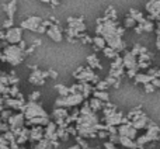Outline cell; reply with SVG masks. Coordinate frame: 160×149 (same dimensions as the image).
Listing matches in <instances>:
<instances>
[{
  "mask_svg": "<svg viewBox=\"0 0 160 149\" xmlns=\"http://www.w3.org/2000/svg\"><path fill=\"white\" fill-rule=\"evenodd\" d=\"M125 27H128V28H135L136 27V21L133 20V17L129 16V14L125 17Z\"/></svg>",
  "mask_w": 160,
  "mask_h": 149,
  "instance_id": "31",
  "label": "cell"
},
{
  "mask_svg": "<svg viewBox=\"0 0 160 149\" xmlns=\"http://www.w3.org/2000/svg\"><path fill=\"white\" fill-rule=\"evenodd\" d=\"M2 58H3V52H0V61H2Z\"/></svg>",
  "mask_w": 160,
  "mask_h": 149,
  "instance_id": "45",
  "label": "cell"
},
{
  "mask_svg": "<svg viewBox=\"0 0 160 149\" xmlns=\"http://www.w3.org/2000/svg\"><path fill=\"white\" fill-rule=\"evenodd\" d=\"M93 97L101 100L102 103H108V100H110V96H108L107 91H100V90H94L93 91Z\"/></svg>",
  "mask_w": 160,
  "mask_h": 149,
  "instance_id": "24",
  "label": "cell"
},
{
  "mask_svg": "<svg viewBox=\"0 0 160 149\" xmlns=\"http://www.w3.org/2000/svg\"><path fill=\"white\" fill-rule=\"evenodd\" d=\"M73 76H75L79 82H84V83H94V85H97V83L100 82L98 76H97V74L94 73V70L88 66L87 68L80 66L78 70L73 72Z\"/></svg>",
  "mask_w": 160,
  "mask_h": 149,
  "instance_id": "3",
  "label": "cell"
},
{
  "mask_svg": "<svg viewBox=\"0 0 160 149\" xmlns=\"http://www.w3.org/2000/svg\"><path fill=\"white\" fill-rule=\"evenodd\" d=\"M150 83H152V85L155 86L156 89H158V87H160V79H159V77H155V79H153V80H152V82H150Z\"/></svg>",
  "mask_w": 160,
  "mask_h": 149,
  "instance_id": "39",
  "label": "cell"
},
{
  "mask_svg": "<svg viewBox=\"0 0 160 149\" xmlns=\"http://www.w3.org/2000/svg\"><path fill=\"white\" fill-rule=\"evenodd\" d=\"M48 73H49V77H52V79H56V77H58V72H56V70L49 69L48 70Z\"/></svg>",
  "mask_w": 160,
  "mask_h": 149,
  "instance_id": "40",
  "label": "cell"
},
{
  "mask_svg": "<svg viewBox=\"0 0 160 149\" xmlns=\"http://www.w3.org/2000/svg\"><path fill=\"white\" fill-rule=\"evenodd\" d=\"M8 125H10V131H17V130H21L24 128V124H25V117L22 113H18V114H13L8 120Z\"/></svg>",
  "mask_w": 160,
  "mask_h": 149,
  "instance_id": "7",
  "label": "cell"
},
{
  "mask_svg": "<svg viewBox=\"0 0 160 149\" xmlns=\"http://www.w3.org/2000/svg\"><path fill=\"white\" fill-rule=\"evenodd\" d=\"M118 135L127 136V138H131V139H135L136 135H138V130H135L131 122H128V124H121L118 127Z\"/></svg>",
  "mask_w": 160,
  "mask_h": 149,
  "instance_id": "10",
  "label": "cell"
},
{
  "mask_svg": "<svg viewBox=\"0 0 160 149\" xmlns=\"http://www.w3.org/2000/svg\"><path fill=\"white\" fill-rule=\"evenodd\" d=\"M102 52H104V55L110 59H115L117 56H119L118 52H117L115 49H112V48H110V47H105L104 49H102Z\"/></svg>",
  "mask_w": 160,
  "mask_h": 149,
  "instance_id": "27",
  "label": "cell"
},
{
  "mask_svg": "<svg viewBox=\"0 0 160 149\" xmlns=\"http://www.w3.org/2000/svg\"><path fill=\"white\" fill-rule=\"evenodd\" d=\"M39 45H41V39H38V38H37V39H34V41H32V47H39Z\"/></svg>",
  "mask_w": 160,
  "mask_h": 149,
  "instance_id": "43",
  "label": "cell"
},
{
  "mask_svg": "<svg viewBox=\"0 0 160 149\" xmlns=\"http://www.w3.org/2000/svg\"><path fill=\"white\" fill-rule=\"evenodd\" d=\"M149 122H150V120L146 117V114L141 113L139 116H136L135 118L131 121V124H132V127L135 128V130H143V128H148Z\"/></svg>",
  "mask_w": 160,
  "mask_h": 149,
  "instance_id": "12",
  "label": "cell"
},
{
  "mask_svg": "<svg viewBox=\"0 0 160 149\" xmlns=\"http://www.w3.org/2000/svg\"><path fill=\"white\" fill-rule=\"evenodd\" d=\"M124 120H125V117L122 116V113H119V111H115V113L111 114V116L104 117L105 124L111 125V127H117V125L124 124Z\"/></svg>",
  "mask_w": 160,
  "mask_h": 149,
  "instance_id": "13",
  "label": "cell"
},
{
  "mask_svg": "<svg viewBox=\"0 0 160 149\" xmlns=\"http://www.w3.org/2000/svg\"><path fill=\"white\" fill-rule=\"evenodd\" d=\"M56 134H58V138L61 139V141H68V139H69V136H70L66 128H59L58 127V131H56Z\"/></svg>",
  "mask_w": 160,
  "mask_h": 149,
  "instance_id": "28",
  "label": "cell"
},
{
  "mask_svg": "<svg viewBox=\"0 0 160 149\" xmlns=\"http://www.w3.org/2000/svg\"><path fill=\"white\" fill-rule=\"evenodd\" d=\"M39 96H41V93H39V91H34V93H31L30 96H28V100H30V101L37 103V100L39 99Z\"/></svg>",
  "mask_w": 160,
  "mask_h": 149,
  "instance_id": "36",
  "label": "cell"
},
{
  "mask_svg": "<svg viewBox=\"0 0 160 149\" xmlns=\"http://www.w3.org/2000/svg\"><path fill=\"white\" fill-rule=\"evenodd\" d=\"M155 79V77H152L150 74L148 73H138L135 76V83H142V85H148V83H150L152 80Z\"/></svg>",
  "mask_w": 160,
  "mask_h": 149,
  "instance_id": "22",
  "label": "cell"
},
{
  "mask_svg": "<svg viewBox=\"0 0 160 149\" xmlns=\"http://www.w3.org/2000/svg\"><path fill=\"white\" fill-rule=\"evenodd\" d=\"M11 116H13V114H11L10 108H7V110H3L2 113H0V120H2V121H8Z\"/></svg>",
  "mask_w": 160,
  "mask_h": 149,
  "instance_id": "32",
  "label": "cell"
},
{
  "mask_svg": "<svg viewBox=\"0 0 160 149\" xmlns=\"http://www.w3.org/2000/svg\"><path fill=\"white\" fill-rule=\"evenodd\" d=\"M142 25H143V31H148V33H150V31L155 30V24H153L152 20H148V18H146V20H145V23H143Z\"/></svg>",
  "mask_w": 160,
  "mask_h": 149,
  "instance_id": "29",
  "label": "cell"
},
{
  "mask_svg": "<svg viewBox=\"0 0 160 149\" xmlns=\"http://www.w3.org/2000/svg\"><path fill=\"white\" fill-rule=\"evenodd\" d=\"M104 17L108 20H114V21H117V11L115 8L112 7V6H110V7H107V10H105L104 13Z\"/></svg>",
  "mask_w": 160,
  "mask_h": 149,
  "instance_id": "25",
  "label": "cell"
},
{
  "mask_svg": "<svg viewBox=\"0 0 160 149\" xmlns=\"http://www.w3.org/2000/svg\"><path fill=\"white\" fill-rule=\"evenodd\" d=\"M42 21H44V20H42L41 17H38V16H30L28 18L22 20V21L20 23V27H21L22 30H30V31H34V33H37V31H38V28L42 25Z\"/></svg>",
  "mask_w": 160,
  "mask_h": 149,
  "instance_id": "5",
  "label": "cell"
},
{
  "mask_svg": "<svg viewBox=\"0 0 160 149\" xmlns=\"http://www.w3.org/2000/svg\"><path fill=\"white\" fill-rule=\"evenodd\" d=\"M25 120H31V118H37V117H48L47 111L38 104V103L34 101H28L25 103L24 110H22Z\"/></svg>",
  "mask_w": 160,
  "mask_h": 149,
  "instance_id": "4",
  "label": "cell"
},
{
  "mask_svg": "<svg viewBox=\"0 0 160 149\" xmlns=\"http://www.w3.org/2000/svg\"><path fill=\"white\" fill-rule=\"evenodd\" d=\"M3 10L7 14V18L14 20V14H16V11H17V0H11V2H8V3H4V4H3Z\"/></svg>",
  "mask_w": 160,
  "mask_h": 149,
  "instance_id": "16",
  "label": "cell"
},
{
  "mask_svg": "<svg viewBox=\"0 0 160 149\" xmlns=\"http://www.w3.org/2000/svg\"><path fill=\"white\" fill-rule=\"evenodd\" d=\"M79 41L83 42V44H93V38L90 35H87L86 33H82L79 37Z\"/></svg>",
  "mask_w": 160,
  "mask_h": 149,
  "instance_id": "30",
  "label": "cell"
},
{
  "mask_svg": "<svg viewBox=\"0 0 160 149\" xmlns=\"http://www.w3.org/2000/svg\"><path fill=\"white\" fill-rule=\"evenodd\" d=\"M122 61H124V66L127 70H133V69H138L139 70V66H138V58L133 55L131 51H125L124 56H122Z\"/></svg>",
  "mask_w": 160,
  "mask_h": 149,
  "instance_id": "8",
  "label": "cell"
},
{
  "mask_svg": "<svg viewBox=\"0 0 160 149\" xmlns=\"http://www.w3.org/2000/svg\"><path fill=\"white\" fill-rule=\"evenodd\" d=\"M22 28L21 27H13L6 31V42L8 45H18L22 41Z\"/></svg>",
  "mask_w": 160,
  "mask_h": 149,
  "instance_id": "6",
  "label": "cell"
},
{
  "mask_svg": "<svg viewBox=\"0 0 160 149\" xmlns=\"http://www.w3.org/2000/svg\"><path fill=\"white\" fill-rule=\"evenodd\" d=\"M2 74H3V72H2V70H0V76H2Z\"/></svg>",
  "mask_w": 160,
  "mask_h": 149,
  "instance_id": "46",
  "label": "cell"
},
{
  "mask_svg": "<svg viewBox=\"0 0 160 149\" xmlns=\"http://www.w3.org/2000/svg\"><path fill=\"white\" fill-rule=\"evenodd\" d=\"M56 146H59V142L56 141V142H51V141H48V139H41L39 142H37V145H35V149H52V148H56Z\"/></svg>",
  "mask_w": 160,
  "mask_h": 149,
  "instance_id": "18",
  "label": "cell"
},
{
  "mask_svg": "<svg viewBox=\"0 0 160 149\" xmlns=\"http://www.w3.org/2000/svg\"><path fill=\"white\" fill-rule=\"evenodd\" d=\"M135 31H136V33H138V34H141V33H143V25H142V24H139V25H136V27H135Z\"/></svg>",
  "mask_w": 160,
  "mask_h": 149,
  "instance_id": "42",
  "label": "cell"
},
{
  "mask_svg": "<svg viewBox=\"0 0 160 149\" xmlns=\"http://www.w3.org/2000/svg\"><path fill=\"white\" fill-rule=\"evenodd\" d=\"M41 2H42V3H47V4H49L51 0H41Z\"/></svg>",
  "mask_w": 160,
  "mask_h": 149,
  "instance_id": "44",
  "label": "cell"
},
{
  "mask_svg": "<svg viewBox=\"0 0 160 149\" xmlns=\"http://www.w3.org/2000/svg\"><path fill=\"white\" fill-rule=\"evenodd\" d=\"M93 45H94V49H96V51H98V49L102 51L105 47H107V42H105V39L102 38V37L96 35L93 38Z\"/></svg>",
  "mask_w": 160,
  "mask_h": 149,
  "instance_id": "23",
  "label": "cell"
},
{
  "mask_svg": "<svg viewBox=\"0 0 160 149\" xmlns=\"http://www.w3.org/2000/svg\"><path fill=\"white\" fill-rule=\"evenodd\" d=\"M2 27L4 28V31H7V30H10V28H13V27H14V20L7 18L4 23H3V25H2Z\"/></svg>",
  "mask_w": 160,
  "mask_h": 149,
  "instance_id": "34",
  "label": "cell"
},
{
  "mask_svg": "<svg viewBox=\"0 0 160 149\" xmlns=\"http://www.w3.org/2000/svg\"><path fill=\"white\" fill-rule=\"evenodd\" d=\"M0 131H3L4 134L10 131V125H8L7 121H2V120H0Z\"/></svg>",
  "mask_w": 160,
  "mask_h": 149,
  "instance_id": "35",
  "label": "cell"
},
{
  "mask_svg": "<svg viewBox=\"0 0 160 149\" xmlns=\"http://www.w3.org/2000/svg\"><path fill=\"white\" fill-rule=\"evenodd\" d=\"M4 105L8 108H13V110H20L22 113L25 101L20 99H13V97H4Z\"/></svg>",
  "mask_w": 160,
  "mask_h": 149,
  "instance_id": "15",
  "label": "cell"
},
{
  "mask_svg": "<svg viewBox=\"0 0 160 149\" xmlns=\"http://www.w3.org/2000/svg\"><path fill=\"white\" fill-rule=\"evenodd\" d=\"M84 101V97L83 94L76 93V94H69L66 97H61L55 100V105L56 107H62V108H68V107H76V105L82 104Z\"/></svg>",
  "mask_w": 160,
  "mask_h": 149,
  "instance_id": "2",
  "label": "cell"
},
{
  "mask_svg": "<svg viewBox=\"0 0 160 149\" xmlns=\"http://www.w3.org/2000/svg\"><path fill=\"white\" fill-rule=\"evenodd\" d=\"M47 77H49V73H48V70H32V73L30 74V83H32V85H37V86H41L45 83V79Z\"/></svg>",
  "mask_w": 160,
  "mask_h": 149,
  "instance_id": "9",
  "label": "cell"
},
{
  "mask_svg": "<svg viewBox=\"0 0 160 149\" xmlns=\"http://www.w3.org/2000/svg\"><path fill=\"white\" fill-rule=\"evenodd\" d=\"M108 86H110V85H108L105 80H100V82L96 85V87H94V89H96V90H100V91H105L108 89Z\"/></svg>",
  "mask_w": 160,
  "mask_h": 149,
  "instance_id": "33",
  "label": "cell"
},
{
  "mask_svg": "<svg viewBox=\"0 0 160 149\" xmlns=\"http://www.w3.org/2000/svg\"><path fill=\"white\" fill-rule=\"evenodd\" d=\"M55 89L58 90V93H59V96L61 97H66V96H69L70 94V89L66 87L65 85H56Z\"/></svg>",
  "mask_w": 160,
  "mask_h": 149,
  "instance_id": "26",
  "label": "cell"
},
{
  "mask_svg": "<svg viewBox=\"0 0 160 149\" xmlns=\"http://www.w3.org/2000/svg\"><path fill=\"white\" fill-rule=\"evenodd\" d=\"M34 49H35V47H32V45H31V47H28L27 49H25V55H30V54H32Z\"/></svg>",
  "mask_w": 160,
  "mask_h": 149,
  "instance_id": "41",
  "label": "cell"
},
{
  "mask_svg": "<svg viewBox=\"0 0 160 149\" xmlns=\"http://www.w3.org/2000/svg\"><path fill=\"white\" fill-rule=\"evenodd\" d=\"M88 105H90V108L94 111V113H96V111H98V110H104L105 103H102L101 100L93 97V99H90V101H88Z\"/></svg>",
  "mask_w": 160,
  "mask_h": 149,
  "instance_id": "21",
  "label": "cell"
},
{
  "mask_svg": "<svg viewBox=\"0 0 160 149\" xmlns=\"http://www.w3.org/2000/svg\"><path fill=\"white\" fill-rule=\"evenodd\" d=\"M87 64H88V68H91V69H101L102 68L96 54H91V55L87 56Z\"/></svg>",
  "mask_w": 160,
  "mask_h": 149,
  "instance_id": "20",
  "label": "cell"
},
{
  "mask_svg": "<svg viewBox=\"0 0 160 149\" xmlns=\"http://www.w3.org/2000/svg\"><path fill=\"white\" fill-rule=\"evenodd\" d=\"M66 21H68V27L73 28V30L79 31V33H86V24L83 23V17H79V18L69 17Z\"/></svg>",
  "mask_w": 160,
  "mask_h": 149,
  "instance_id": "14",
  "label": "cell"
},
{
  "mask_svg": "<svg viewBox=\"0 0 160 149\" xmlns=\"http://www.w3.org/2000/svg\"><path fill=\"white\" fill-rule=\"evenodd\" d=\"M155 90H156V87L152 85V83H148V85H145V91H146V93H153Z\"/></svg>",
  "mask_w": 160,
  "mask_h": 149,
  "instance_id": "37",
  "label": "cell"
},
{
  "mask_svg": "<svg viewBox=\"0 0 160 149\" xmlns=\"http://www.w3.org/2000/svg\"><path fill=\"white\" fill-rule=\"evenodd\" d=\"M44 127H32L30 130V139L34 142H39L41 139H44Z\"/></svg>",
  "mask_w": 160,
  "mask_h": 149,
  "instance_id": "17",
  "label": "cell"
},
{
  "mask_svg": "<svg viewBox=\"0 0 160 149\" xmlns=\"http://www.w3.org/2000/svg\"><path fill=\"white\" fill-rule=\"evenodd\" d=\"M47 35L49 37L52 41L55 42H61L63 39V30L59 24H53L52 27H49L47 30Z\"/></svg>",
  "mask_w": 160,
  "mask_h": 149,
  "instance_id": "11",
  "label": "cell"
},
{
  "mask_svg": "<svg viewBox=\"0 0 160 149\" xmlns=\"http://www.w3.org/2000/svg\"><path fill=\"white\" fill-rule=\"evenodd\" d=\"M25 58V52L18 47V45H6L3 48V58L2 61L8 62L11 66L20 65Z\"/></svg>",
  "mask_w": 160,
  "mask_h": 149,
  "instance_id": "1",
  "label": "cell"
},
{
  "mask_svg": "<svg viewBox=\"0 0 160 149\" xmlns=\"http://www.w3.org/2000/svg\"><path fill=\"white\" fill-rule=\"evenodd\" d=\"M104 148L105 149H115V144H112V142H104Z\"/></svg>",
  "mask_w": 160,
  "mask_h": 149,
  "instance_id": "38",
  "label": "cell"
},
{
  "mask_svg": "<svg viewBox=\"0 0 160 149\" xmlns=\"http://www.w3.org/2000/svg\"><path fill=\"white\" fill-rule=\"evenodd\" d=\"M53 117H55V121L58 120H66L69 117V113H68L66 108H62V107H56L53 108Z\"/></svg>",
  "mask_w": 160,
  "mask_h": 149,
  "instance_id": "19",
  "label": "cell"
}]
</instances>
